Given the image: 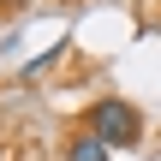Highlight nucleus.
<instances>
[{
  "mask_svg": "<svg viewBox=\"0 0 161 161\" xmlns=\"http://www.w3.org/2000/svg\"><path fill=\"white\" fill-rule=\"evenodd\" d=\"M90 131H96L108 149H131V143L143 137V114H137L131 102L108 96V102H90Z\"/></svg>",
  "mask_w": 161,
  "mask_h": 161,
  "instance_id": "f257e3e1",
  "label": "nucleus"
},
{
  "mask_svg": "<svg viewBox=\"0 0 161 161\" xmlns=\"http://www.w3.org/2000/svg\"><path fill=\"white\" fill-rule=\"evenodd\" d=\"M66 155H72V161H108V143H102L96 131H78V137L66 143Z\"/></svg>",
  "mask_w": 161,
  "mask_h": 161,
  "instance_id": "f03ea898",
  "label": "nucleus"
}]
</instances>
